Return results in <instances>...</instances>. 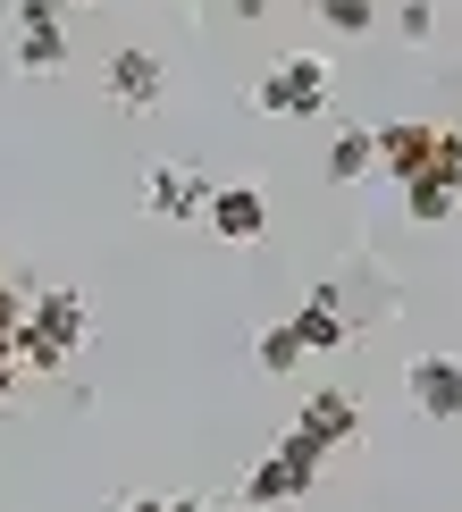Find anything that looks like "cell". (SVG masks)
I'll return each mask as SVG.
<instances>
[{"label":"cell","mask_w":462,"mask_h":512,"mask_svg":"<svg viewBox=\"0 0 462 512\" xmlns=\"http://www.w3.org/2000/svg\"><path fill=\"white\" fill-rule=\"evenodd\" d=\"M404 210L420 227H446L462 210V135L454 126H437V160L420 168V177H404Z\"/></svg>","instance_id":"277c9868"},{"label":"cell","mask_w":462,"mask_h":512,"mask_svg":"<svg viewBox=\"0 0 462 512\" xmlns=\"http://www.w3.org/2000/svg\"><path fill=\"white\" fill-rule=\"evenodd\" d=\"M328 93H336V68H328L320 51H286L278 68L252 84V101H261L269 118H320V110H328Z\"/></svg>","instance_id":"3957f363"},{"label":"cell","mask_w":462,"mask_h":512,"mask_svg":"<svg viewBox=\"0 0 462 512\" xmlns=\"http://www.w3.org/2000/svg\"><path fill=\"white\" fill-rule=\"evenodd\" d=\"M160 84H168L160 51H143V42L110 51V101H118V110H152V101H160Z\"/></svg>","instance_id":"8fae6325"},{"label":"cell","mask_w":462,"mask_h":512,"mask_svg":"<svg viewBox=\"0 0 462 512\" xmlns=\"http://www.w3.org/2000/svg\"><path fill=\"white\" fill-rule=\"evenodd\" d=\"M320 462H328L320 445L286 429V437H278V445H269V454L244 471V504H252V512H286V504H303L311 487H320Z\"/></svg>","instance_id":"7a4b0ae2"},{"label":"cell","mask_w":462,"mask_h":512,"mask_svg":"<svg viewBox=\"0 0 462 512\" xmlns=\"http://www.w3.org/2000/svg\"><path fill=\"white\" fill-rule=\"evenodd\" d=\"M294 437H311L320 454H345V445L362 437V403H353L345 387H311L303 412H294Z\"/></svg>","instance_id":"5b68a950"},{"label":"cell","mask_w":462,"mask_h":512,"mask_svg":"<svg viewBox=\"0 0 462 512\" xmlns=\"http://www.w3.org/2000/svg\"><path fill=\"white\" fill-rule=\"evenodd\" d=\"M370 152H378V168H387L395 185H404V177H420V168L437 160V126L429 118H387V126H370Z\"/></svg>","instance_id":"ba28073f"},{"label":"cell","mask_w":462,"mask_h":512,"mask_svg":"<svg viewBox=\"0 0 462 512\" xmlns=\"http://www.w3.org/2000/svg\"><path fill=\"white\" fill-rule=\"evenodd\" d=\"M202 227H210L219 244H261V236H269V202H261V185H210Z\"/></svg>","instance_id":"8992f818"},{"label":"cell","mask_w":462,"mask_h":512,"mask_svg":"<svg viewBox=\"0 0 462 512\" xmlns=\"http://www.w3.org/2000/svg\"><path fill=\"white\" fill-rule=\"evenodd\" d=\"M68 9H101V0H68Z\"/></svg>","instance_id":"7402d4cb"},{"label":"cell","mask_w":462,"mask_h":512,"mask_svg":"<svg viewBox=\"0 0 462 512\" xmlns=\"http://www.w3.org/2000/svg\"><path fill=\"white\" fill-rule=\"evenodd\" d=\"M227 9H236V17H269V0H227Z\"/></svg>","instance_id":"ffe728a7"},{"label":"cell","mask_w":462,"mask_h":512,"mask_svg":"<svg viewBox=\"0 0 462 512\" xmlns=\"http://www.w3.org/2000/svg\"><path fill=\"white\" fill-rule=\"evenodd\" d=\"M294 336H303V353H345L353 345V319H345V294L336 286H311V303L286 319Z\"/></svg>","instance_id":"30bf717a"},{"label":"cell","mask_w":462,"mask_h":512,"mask_svg":"<svg viewBox=\"0 0 462 512\" xmlns=\"http://www.w3.org/2000/svg\"><path fill=\"white\" fill-rule=\"evenodd\" d=\"M395 26H404V42H429V34H437V9H429V0H404Z\"/></svg>","instance_id":"2e32d148"},{"label":"cell","mask_w":462,"mask_h":512,"mask_svg":"<svg viewBox=\"0 0 462 512\" xmlns=\"http://www.w3.org/2000/svg\"><path fill=\"white\" fill-rule=\"evenodd\" d=\"M252 361H261V370H269V378H286V370H294V361H303V336H294V328H286V319H269V328H261V345H252Z\"/></svg>","instance_id":"5bb4252c"},{"label":"cell","mask_w":462,"mask_h":512,"mask_svg":"<svg viewBox=\"0 0 462 512\" xmlns=\"http://www.w3.org/2000/svg\"><path fill=\"white\" fill-rule=\"evenodd\" d=\"M320 26L328 34H370L378 9H370V0H320Z\"/></svg>","instance_id":"9a60e30c"},{"label":"cell","mask_w":462,"mask_h":512,"mask_svg":"<svg viewBox=\"0 0 462 512\" xmlns=\"http://www.w3.org/2000/svg\"><path fill=\"white\" fill-rule=\"evenodd\" d=\"M0 294H9V261H0Z\"/></svg>","instance_id":"44dd1931"},{"label":"cell","mask_w":462,"mask_h":512,"mask_svg":"<svg viewBox=\"0 0 462 512\" xmlns=\"http://www.w3.org/2000/svg\"><path fill=\"white\" fill-rule=\"evenodd\" d=\"M84 336H93V311H84V294H76V286L34 294V303L17 311V328H9L17 378H59V370L84 353Z\"/></svg>","instance_id":"6da1fadb"},{"label":"cell","mask_w":462,"mask_h":512,"mask_svg":"<svg viewBox=\"0 0 462 512\" xmlns=\"http://www.w3.org/2000/svg\"><path fill=\"white\" fill-rule=\"evenodd\" d=\"M17 26H68V0H17Z\"/></svg>","instance_id":"e0dca14e"},{"label":"cell","mask_w":462,"mask_h":512,"mask_svg":"<svg viewBox=\"0 0 462 512\" xmlns=\"http://www.w3.org/2000/svg\"><path fill=\"white\" fill-rule=\"evenodd\" d=\"M404 395H412L429 420H462V361H454V353H412Z\"/></svg>","instance_id":"9c48e42d"},{"label":"cell","mask_w":462,"mask_h":512,"mask_svg":"<svg viewBox=\"0 0 462 512\" xmlns=\"http://www.w3.org/2000/svg\"><path fill=\"white\" fill-rule=\"evenodd\" d=\"M202 202H210V177H202V168H185V160L143 168V210H152V219H202Z\"/></svg>","instance_id":"52a82bcc"},{"label":"cell","mask_w":462,"mask_h":512,"mask_svg":"<svg viewBox=\"0 0 462 512\" xmlns=\"http://www.w3.org/2000/svg\"><path fill=\"white\" fill-rule=\"evenodd\" d=\"M118 512H168V496H135V504H118Z\"/></svg>","instance_id":"d6986e66"},{"label":"cell","mask_w":462,"mask_h":512,"mask_svg":"<svg viewBox=\"0 0 462 512\" xmlns=\"http://www.w3.org/2000/svg\"><path fill=\"white\" fill-rule=\"evenodd\" d=\"M17 68L26 76H59L68 68V26H17Z\"/></svg>","instance_id":"7c38bea8"},{"label":"cell","mask_w":462,"mask_h":512,"mask_svg":"<svg viewBox=\"0 0 462 512\" xmlns=\"http://www.w3.org/2000/svg\"><path fill=\"white\" fill-rule=\"evenodd\" d=\"M168 512H219V504H202V496H168Z\"/></svg>","instance_id":"ac0fdd59"},{"label":"cell","mask_w":462,"mask_h":512,"mask_svg":"<svg viewBox=\"0 0 462 512\" xmlns=\"http://www.w3.org/2000/svg\"><path fill=\"white\" fill-rule=\"evenodd\" d=\"M378 152H370V126H345V135L328 143V185H353V177H370Z\"/></svg>","instance_id":"4fadbf2b"}]
</instances>
